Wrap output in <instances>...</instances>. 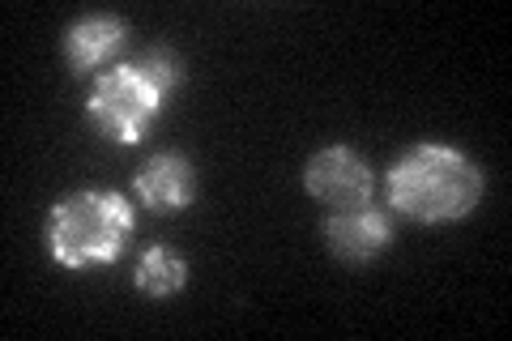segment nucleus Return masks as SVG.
Listing matches in <instances>:
<instances>
[{"label": "nucleus", "instance_id": "nucleus-7", "mask_svg": "<svg viewBox=\"0 0 512 341\" xmlns=\"http://www.w3.org/2000/svg\"><path fill=\"white\" fill-rule=\"evenodd\" d=\"M128 39V22L124 18H111V13H94V18H82L69 26V35H64V60H69V69L77 77L94 73L99 64H107L111 56L124 47Z\"/></svg>", "mask_w": 512, "mask_h": 341}, {"label": "nucleus", "instance_id": "nucleus-5", "mask_svg": "<svg viewBox=\"0 0 512 341\" xmlns=\"http://www.w3.org/2000/svg\"><path fill=\"white\" fill-rule=\"evenodd\" d=\"M389 239H393V222H389V214H380V209L355 205V209H333L325 218L329 252L350 265H363V261H372V256H380L389 248Z\"/></svg>", "mask_w": 512, "mask_h": 341}, {"label": "nucleus", "instance_id": "nucleus-3", "mask_svg": "<svg viewBox=\"0 0 512 341\" xmlns=\"http://www.w3.org/2000/svg\"><path fill=\"white\" fill-rule=\"evenodd\" d=\"M163 99L167 94L158 90L137 64H116V69H107L99 81H94L86 116L107 141L137 145L141 137H146V128L158 120Z\"/></svg>", "mask_w": 512, "mask_h": 341}, {"label": "nucleus", "instance_id": "nucleus-2", "mask_svg": "<svg viewBox=\"0 0 512 341\" xmlns=\"http://www.w3.org/2000/svg\"><path fill=\"white\" fill-rule=\"evenodd\" d=\"M133 226H137L133 205L120 192H103V188L69 192L47 214V252L64 269L111 265L128 248Z\"/></svg>", "mask_w": 512, "mask_h": 341}, {"label": "nucleus", "instance_id": "nucleus-1", "mask_svg": "<svg viewBox=\"0 0 512 341\" xmlns=\"http://www.w3.org/2000/svg\"><path fill=\"white\" fill-rule=\"evenodd\" d=\"M483 201V171L453 145H414L389 171V205L414 222H457Z\"/></svg>", "mask_w": 512, "mask_h": 341}, {"label": "nucleus", "instance_id": "nucleus-8", "mask_svg": "<svg viewBox=\"0 0 512 341\" xmlns=\"http://www.w3.org/2000/svg\"><path fill=\"white\" fill-rule=\"evenodd\" d=\"M133 282H137L141 295L167 299L188 282V265L171 248H146L141 252V261H137V269H133Z\"/></svg>", "mask_w": 512, "mask_h": 341}, {"label": "nucleus", "instance_id": "nucleus-9", "mask_svg": "<svg viewBox=\"0 0 512 341\" xmlns=\"http://www.w3.org/2000/svg\"><path fill=\"white\" fill-rule=\"evenodd\" d=\"M133 64H137V69H141V73H146V77L154 81L158 90L167 94V99H171L175 90H180V81H184L180 60H175V56L167 52V47H150V52H146V56H137Z\"/></svg>", "mask_w": 512, "mask_h": 341}, {"label": "nucleus", "instance_id": "nucleus-4", "mask_svg": "<svg viewBox=\"0 0 512 341\" xmlns=\"http://www.w3.org/2000/svg\"><path fill=\"white\" fill-rule=\"evenodd\" d=\"M303 188L333 209H355V205L372 201V167H367L355 150L333 145V150H320L308 158V167H303Z\"/></svg>", "mask_w": 512, "mask_h": 341}, {"label": "nucleus", "instance_id": "nucleus-6", "mask_svg": "<svg viewBox=\"0 0 512 341\" xmlns=\"http://www.w3.org/2000/svg\"><path fill=\"white\" fill-rule=\"evenodd\" d=\"M197 192V171L184 154H154L146 167L137 171V197L146 201L154 214H175L184 209Z\"/></svg>", "mask_w": 512, "mask_h": 341}]
</instances>
